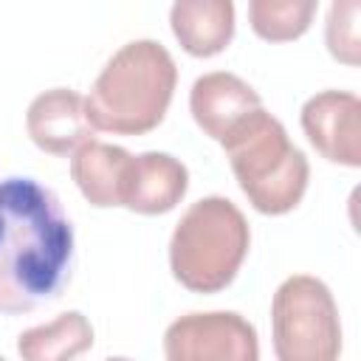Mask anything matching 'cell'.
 Segmentation results:
<instances>
[{
	"label": "cell",
	"mask_w": 361,
	"mask_h": 361,
	"mask_svg": "<svg viewBox=\"0 0 361 361\" xmlns=\"http://www.w3.org/2000/svg\"><path fill=\"white\" fill-rule=\"evenodd\" d=\"M73 268L71 217L45 183L0 178V313H34L62 296Z\"/></svg>",
	"instance_id": "cell-1"
},
{
	"label": "cell",
	"mask_w": 361,
	"mask_h": 361,
	"mask_svg": "<svg viewBox=\"0 0 361 361\" xmlns=\"http://www.w3.org/2000/svg\"><path fill=\"white\" fill-rule=\"evenodd\" d=\"M175 85L172 54L155 39H133L107 59L85 99V110L102 133L144 135L164 121Z\"/></svg>",
	"instance_id": "cell-2"
},
{
	"label": "cell",
	"mask_w": 361,
	"mask_h": 361,
	"mask_svg": "<svg viewBox=\"0 0 361 361\" xmlns=\"http://www.w3.org/2000/svg\"><path fill=\"white\" fill-rule=\"evenodd\" d=\"M220 144L243 195L259 214H288L302 203L310 178L307 158L265 107L248 113Z\"/></svg>",
	"instance_id": "cell-3"
},
{
	"label": "cell",
	"mask_w": 361,
	"mask_h": 361,
	"mask_svg": "<svg viewBox=\"0 0 361 361\" xmlns=\"http://www.w3.org/2000/svg\"><path fill=\"white\" fill-rule=\"evenodd\" d=\"M251 245L245 214L220 195L192 203L169 240L172 276L192 293L226 290Z\"/></svg>",
	"instance_id": "cell-4"
},
{
	"label": "cell",
	"mask_w": 361,
	"mask_h": 361,
	"mask_svg": "<svg viewBox=\"0 0 361 361\" xmlns=\"http://www.w3.org/2000/svg\"><path fill=\"white\" fill-rule=\"evenodd\" d=\"M271 330L279 361H333L341 353V322L333 293L307 274L288 276L276 288Z\"/></svg>",
	"instance_id": "cell-5"
},
{
	"label": "cell",
	"mask_w": 361,
	"mask_h": 361,
	"mask_svg": "<svg viewBox=\"0 0 361 361\" xmlns=\"http://www.w3.org/2000/svg\"><path fill=\"white\" fill-rule=\"evenodd\" d=\"M164 353L169 361H257L259 338L234 310L186 313L166 327Z\"/></svg>",
	"instance_id": "cell-6"
},
{
	"label": "cell",
	"mask_w": 361,
	"mask_h": 361,
	"mask_svg": "<svg viewBox=\"0 0 361 361\" xmlns=\"http://www.w3.org/2000/svg\"><path fill=\"white\" fill-rule=\"evenodd\" d=\"M302 130L322 158L350 169L361 166V102L347 90H322L302 107Z\"/></svg>",
	"instance_id": "cell-7"
},
{
	"label": "cell",
	"mask_w": 361,
	"mask_h": 361,
	"mask_svg": "<svg viewBox=\"0 0 361 361\" xmlns=\"http://www.w3.org/2000/svg\"><path fill=\"white\" fill-rule=\"evenodd\" d=\"M25 130L48 155H71L96 133L87 118L85 99L71 87H51L39 93L28 104Z\"/></svg>",
	"instance_id": "cell-8"
},
{
	"label": "cell",
	"mask_w": 361,
	"mask_h": 361,
	"mask_svg": "<svg viewBox=\"0 0 361 361\" xmlns=\"http://www.w3.org/2000/svg\"><path fill=\"white\" fill-rule=\"evenodd\" d=\"M257 107H262L259 93L226 71L203 73L189 90V110L195 124L217 144Z\"/></svg>",
	"instance_id": "cell-9"
},
{
	"label": "cell",
	"mask_w": 361,
	"mask_h": 361,
	"mask_svg": "<svg viewBox=\"0 0 361 361\" xmlns=\"http://www.w3.org/2000/svg\"><path fill=\"white\" fill-rule=\"evenodd\" d=\"M189 189V169L169 152H141L133 155L121 206L138 214L172 212Z\"/></svg>",
	"instance_id": "cell-10"
},
{
	"label": "cell",
	"mask_w": 361,
	"mask_h": 361,
	"mask_svg": "<svg viewBox=\"0 0 361 361\" xmlns=\"http://www.w3.org/2000/svg\"><path fill=\"white\" fill-rule=\"evenodd\" d=\"M169 25L192 56H217L234 39V0H175Z\"/></svg>",
	"instance_id": "cell-11"
},
{
	"label": "cell",
	"mask_w": 361,
	"mask_h": 361,
	"mask_svg": "<svg viewBox=\"0 0 361 361\" xmlns=\"http://www.w3.org/2000/svg\"><path fill=\"white\" fill-rule=\"evenodd\" d=\"M130 161H133V155L124 147H113V144L90 138L73 152L71 175L76 180L82 197L90 206L113 209V206H121Z\"/></svg>",
	"instance_id": "cell-12"
},
{
	"label": "cell",
	"mask_w": 361,
	"mask_h": 361,
	"mask_svg": "<svg viewBox=\"0 0 361 361\" xmlns=\"http://www.w3.org/2000/svg\"><path fill=\"white\" fill-rule=\"evenodd\" d=\"M93 347V327L79 310L59 313L48 324L28 327L17 336V353L25 361H65Z\"/></svg>",
	"instance_id": "cell-13"
},
{
	"label": "cell",
	"mask_w": 361,
	"mask_h": 361,
	"mask_svg": "<svg viewBox=\"0 0 361 361\" xmlns=\"http://www.w3.org/2000/svg\"><path fill=\"white\" fill-rule=\"evenodd\" d=\"M316 8L319 0H248V23L265 42H293L310 28Z\"/></svg>",
	"instance_id": "cell-14"
},
{
	"label": "cell",
	"mask_w": 361,
	"mask_h": 361,
	"mask_svg": "<svg viewBox=\"0 0 361 361\" xmlns=\"http://www.w3.org/2000/svg\"><path fill=\"white\" fill-rule=\"evenodd\" d=\"M358 3L361 0H333L324 28V42L333 59L355 68L361 62V39H358Z\"/></svg>",
	"instance_id": "cell-15"
}]
</instances>
